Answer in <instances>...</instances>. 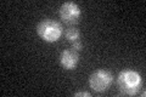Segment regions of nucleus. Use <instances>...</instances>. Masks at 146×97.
Here are the masks:
<instances>
[{
    "instance_id": "f257e3e1",
    "label": "nucleus",
    "mask_w": 146,
    "mask_h": 97,
    "mask_svg": "<svg viewBox=\"0 0 146 97\" xmlns=\"http://www.w3.org/2000/svg\"><path fill=\"white\" fill-rule=\"evenodd\" d=\"M141 85H143L141 75L133 69H123L117 77V87L119 90V94L123 96L136 95Z\"/></svg>"
},
{
    "instance_id": "f03ea898",
    "label": "nucleus",
    "mask_w": 146,
    "mask_h": 97,
    "mask_svg": "<svg viewBox=\"0 0 146 97\" xmlns=\"http://www.w3.org/2000/svg\"><path fill=\"white\" fill-rule=\"evenodd\" d=\"M36 34L46 43H56L63 34V28L60 22L52 18H44L36 26Z\"/></svg>"
},
{
    "instance_id": "7ed1b4c3",
    "label": "nucleus",
    "mask_w": 146,
    "mask_h": 97,
    "mask_svg": "<svg viewBox=\"0 0 146 97\" xmlns=\"http://www.w3.org/2000/svg\"><path fill=\"white\" fill-rule=\"evenodd\" d=\"M113 82V75L106 69H96L89 75V86L96 94H102Z\"/></svg>"
},
{
    "instance_id": "20e7f679",
    "label": "nucleus",
    "mask_w": 146,
    "mask_h": 97,
    "mask_svg": "<svg viewBox=\"0 0 146 97\" xmlns=\"http://www.w3.org/2000/svg\"><path fill=\"white\" fill-rule=\"evenodd\" d=\"M82 15V11L79 6L73 1H66L58 9V16L62 20L63 23L68 26H73L79 21Z\"/></svg>"
},
{
    "instance_id": "39448f33",
    "label": "nucleus",
    "mask_w": 146,
    "mask_h": 97,
    "mask_svg": "<svg viewBox=\"0 0 146 97\" xmlns=\"http://www.w3.org/2000/svg\"><path fill=\"white\" fill-rule=\"evenodd\" d=\"M58 61H60V66L63 69H66V71H73V69H76L77 64H78L79 55L74 50L66 49L63 51H61Z\"/></svg>"
},
{
    "instance_id": "423d86ee",
    "label": "nucleus",
    "mask_w": 146,
    "mask_h": 97,
    "mask_svg": "<svg viewBox=\"0 0 146 97\" xmlns=\"http://www.w3.org/2000/svg\"><path fill=\"white\" fill-rule=\"evenodd\" d=\"M63 34H65V38L70 41L71 44L74 43L77 40H79V38H80L79 29H77L76 27H73V26H68L67 28L63 30Z\"/></svg>"
},
{
    "instance_id": "0eeeda50",
    "label": "nucleus",
    "mask_w": 146,
    "mask_h": 97,
    "mask_svg": "<svg viewBox=\"0 0 146 97\" xmlns=\"http://www.w3.org/2000/svg\"><path fill=\"white\" fill-rule=\"evenodd\" d=\"M72 50H74V51H82L83 50V43H82L80 40H77L74 43H72Z\"/></svg>"
},
{
    "instance_id": "6e6552de",
    "label": "nucleus",
    "mask_w": 146,
    "mask_h": 97,
    "mask_svg": "<svg viewBox=\"0 0 146 97\" xmlns=\"http://www.w3.org/2000/svg\"><path fill=\"white\" fill-rule=\"evenodd\" d=\"M76 97H80V96H85V97H90L89 92H85V91H79V92H76L74 94Z\"/></svg>"
}]
</instances>
